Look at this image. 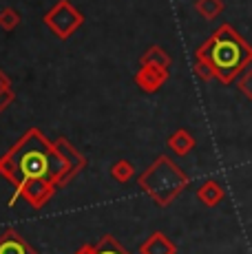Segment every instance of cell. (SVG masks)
Segmentation results:
<instances>
[{
    "label": "cell",
    "mask_w": 252,
    "mask_h": 254,
    "mask_svg": "<svg viewBox=\"0 0 252 254\" xmlns=\"http://www.w3.org/2000/svg\"><path fill=\"white\" fill-rule=\"evenodd\" d=\"M0 254H36L18 232L7 230L0 237Z\"/></svg>",
    "instance_id": "8992f818"
},
{
    "label": "cell",
    "mask_w": 252,
    "mask_h": 254,
    "mask_svg": "<svg viewBox=\"0 0 252 254\" xmlns=\"http://www.w3.org/2000/svg\"><path fill=\"white\" fill-rule=\"evenodd\" d=\"M142 64L144 66H159V69H168V66H171V58H168V53L164 51L162 47H151L142 56Z\"/></svg>",
    "instance_id": "9c48e42d"
},
{
    "label": "cell",
    "mask_w": 252,
    "mask_h": 254,
    "mask_svg": "<svg viewBox=\"0 0 252 254\" xmlns=\"http://www.w3.org/2000/svg\"><path fill=\"white\" fill-rule=\"evenodd\" d=\"M142 254H175V246L164 234H153L142 246Z\"/></svg>",
    "instance_id": "52a82bcc"
},
{
    "label": "cell",
    "mask_w": 252,
    "mask_h": 254,
    "mask_svg": "<svg viewBox=\"0 0 252 254\" xmlns=\"http://www.w3.org/2000/svg\"><path fill=\"white\" fill-rule=\"evenodd\" d=\"M0 173L36 208L53 194V186L71 177L69 162L38 128L29 130L0 159Z\"/></svg>",
    "instance_id": "6da1fadb"
},
{
    "label": "cell",
    "mask_w": 252,
    "mask_h": 254,
    "mask_svg": "<svg viewBox=\"0 0 252 254\" xmlns=\"http://www.w3.org/2000/svg\"><path fill=\"white\" fill-rule=\"evenodd\" d=\"M53 146H56V148H58V153H60L62 157H64L66 162H69L71 175H73L75 170H80L82 166H84V162H82V157H80V155L75 153L73 148H71L69 144H66V139H58V141H56V144H53Z\"/></svg>",
    "instance_id": "7c38bea8"
},
{
    "label": "cell",
    "mask_w": 252,
    "mask_h": 254,
    "mask_svg": "<svg viewBox=\"0 0 252 254\" xmlns=\"http://www.w3.org/2000/svg\"><path fill=\"white\" fill-rule=\"evenodd\" d=\"M166 80H168V69H159V66H144L142 64V69L135 75L137 86H142V91H146V93H155Z\"/></svg>",
    "instance_id": "5b68a950"
},
{
    "label": "cell",
    "mask_w": 252,
    "mask_h": 254,
    "mask_svg": "<svg viewBox=\"0 0 252 254\" xmlns=\"http://www.w3.org/2000/svg\"><path fill=\"white\" fill-rule=\"evenodd\" d=\"M18 24H20V13H18L16 9L4 7L2 11H0V27H2L4 31H13Z\"/></svg>",
    "instance_id": "4fadbf2b"
},
{
    "label": "cell",
    "mask_w": 252,
    "mask_h": 254,
    "mask_svg": "<svg viewBox=\"0 0 252 254\" xmlns=\"http://www.w3.org/2000/svg\"><path fill=\"white\" fill-rule=\"evenodd\" d=\"M11 102H13V91H11V89L0 91V111L7 109V106L11 104Z\"/></svg>",
    "instance_id": "ac0fdd59"
},
{
    "label": "cell",
    "mask_w": 252,
    "mask_h": 254,
    "mask_svg": "<svg viewBox=\"0 0 252 254\" xmlns=\"http://www.w3.org/2000/svg\"><path fill=\"white\" fill-rule=\"evenodd\" d=\"M168 146H171V148L175 150L177 155H186L188 150L195 146V137H192L188 130L179 128L175 135H171V139H168Z\"/></svg>",
    "instance_id": "30bf717a"
},
{
    "label": "cell",
    "mask_w": 252,
    "mask_h": 254,
    "mask_svg": "<svg viewBox=\"0 0 252 254\" xmlns=\"http://www.w3.org/2000/svg\"><path fill=\"white\" fill-rule=\"evenodd\" d=\"M7 89H9V80H7V75L0 71V91H7Z\"/></svg>",
    "instance_id": "d6986e66"
},
{
    "label": "cell",
    "mask_w": 252,
    "mask_h": 254,
    "mask_svg": "<svg viewBox=\"0 0 252 254\" xmlns=\"http://www.w3.org/2000/svg\"><path fill=\"white\" fill-rule=\"evenodd\" d=\"M130 175H133V168H130L126 162H120L113 166V177L118 179V182H128Z\"/></svg>",
    "instance_id": "e0dca14e"
},
{
    "label": "cell",
    "mask_w": 252,
    "mask_h": 254,
    "mask_svg": "<svg viewBox=\"0 0 252 254\" xmlns=\"http://www.w3.org/2000/svg\"><path fill=\"white\" fill-rule=\"evenodd\" d=\"M95 254H126V250L115 241V239L104 237L98 246H95Z\"/></svg>",
    "instance_id": "5bb4252c"
},
{
    "label": "cell",
    "mask_w": 252,
    "mask_h": 254,
    "mask_svg": "<svg viewBox=\"0 0 252 254\" xmlns=\"http://www.w3.org/2000/svg\"><path fill=\"white\" fill-rule=\"evenodd\" d=\"M139 184H142V188L151 194L155 201L166 206L171 199H175L186 188L188 179L175 164L168 162L166 157H162L157 159V164L146 170V175L139 179Z\"/></svg>",
    "instance_id": "3957f363"
},
{
    "label": "cell",
    "mask_w": 252,
    "mask_h": 254,
    "mask_svg": "<svg viewBox=\"0 0 252 254\" xmlns=\"http://www.w3.org/2000/svg\"><path fill=\"white\" fill-rule=\"evenodd\" d=\"M77 254H95V248H82Z\"/></svg>",
    "instance_id": "ffe728a7"
},
{
    "label": "cell",
    "mask_w": 252,
    "mask_h": 254,
    "mask_svg": "<svg viewBox=\"0 0 252 254\" xmlns=\"http://www.w3.org/2000/svg\"><path fill=\"white\" fill-rule=\"evenodd\" d=\"M42 22L56 33L58 38H69L71 33L84 22V16L69 2V0H58L56 4L47 11V16L42 18Z\"/></svg>",
    "instance_id": "277c9868"
},
{
    "label": "cell",
    "mask_w": 252,
    "mask_h": 254,
    "mask_svg": "<svg viewBox=\"0 0 252 254\" xmlns=\"http://www.w3.org/2000/svg\"><path fill=\"white\" fill-rule=\"evenodd\" d=\"M195 58L212 66L215 77L221 84H232L252 64V47L237 33L232 24L224 22L197 49Z\"/></svg>",
    "instance_id": "7a4b0ae2"
},
{
    "label": "cell",
    "mask_w": 252,
    "mask_h": 254,
    "mask_svg": "<svg viewBox=\"0 0 252 254\" xmlns=\"http://www.w3.org/2000/svg\"><path fill=\"white\" fill-rule=\"evenodd\" d=\"M195 73H197V77L203 80V82H208V80H212V77H215L212 66L208 64V62H203V60H197V58H195Z\"/></svg>",
    "instance_id": "2e32d148"
},
{
    "label": "cell",
    "mask_w": 252,
    "mask_h": 254,
    "mask_svg": "<svg viewBox=\"0 0 252 254\" xmlns=\"http://www.w3.org/2000/svg\"><path fill=\"white\" fill-rule=\"evenodd\" d=\"M195 9L201 18H206V20H215L217 16L224 13V0H197Z\"/></svg>",
    "instance_id": "8fae6325"
},
{
    "label": "cell",
    "mask_w": 252,
    "mask_h": 254,
    "mask_svg": "<svg viewBox=\"0 0 252 254\" xmlns=\"http://www.w3.org/2000/svg\"><path fill=\"white\" fill-rule=\"evenodd\" d=\"M197 197H199V201L206 203V206H217V203L224 199V188L210 179V182H206L197 190Z\"/></svg>",
    "instance_id": "ba28073f"
},
{
    "label": "cell",
    "mask_w": 252,
    "mask_h": 254,
    "mask_svg": "<svg viewBox=\"0 0 252 254\" xmlns=\"http://www.w3.org/2000/svg\"><path fill=\"white\" fill-rule=\"evenodd\" d=\"M237 86H239V91L252 102V69H246L244 71V75L237 80Z\"/></svg>",
    "instance_id": "9a60e30c"
}]
</instances>
